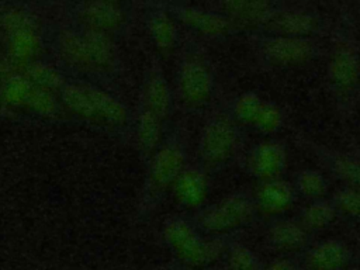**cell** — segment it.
I'll use <instances>...</instances> for the list:
<instances>
[{
	"mask_svg": "<svg viewBox=\"0 0 360 270\" xmlns=\"http://www.w3.org/2000/svg\"><path fill=\"white\" fill-rule=\"evenodd\" d=\"M63 104L75 114L107 125L127 122L125 107L111 94L87 84H69L62 89Z\"/></svg>",
	"mask_w": 360,
	"mask_h": 270,
	"instance_id": "6da1fadb",
	"label": "cell"
},
{
	"mask_svg": "<svg viewBox=\"0 0 360 270\" xmlns=\"http://www.w3.org/2000/svg\"><path fill=\"white\" fill-rule=\"evenodd\" d=\"M238 146V131L233 122L225 117L211 118L200 138V156L205 166L219 167L235 153Z\"/></svg>",
	"mask_w": 360,
	"mask_h": 270,
	"instance_id": "7a4b0ae2",
	"label": "cell"
},
{
	"mask_svg": "<svg viewBox=\"0 0 360 270\" xmlns=\"http://www.w3.org/2000/svg\"><path fill=\"white\" fill-rule=\"evenodd\" d=\"M255 200L245 194H232L202 212L201 222L210 231H228L249 222L255 215Z\"/></svg>",
	"mask_w": 360,
	"mask_h": 270,
	"instance_id": "3957f363",
	"label": "cell"
},
{
	"mask_svg": "<svg viewBox=\"0 0 360 270\" xmlns=\"http://www.w3.org/2000/svg\"><path fill=\"white\" fill-rule=\"evenodd\" d=\"M287 166V152L277 141H264L252 148L246 167L259 181L281 177Z\"/></svg>",
	"mask_w": 360,
	"mask_h": 270,
	"instance_id": "277c9868",
	"label": "cell"
},
{
	"mask_svg": "<svg viewBox=\"0 0 360 270\" xmlns=\"http://www.w3.org/2000/svg\"><path fill=\"white\" fill-rule=\"evenodd\" d=\"M214 80L208 69L198 62H188L181 68L179 90L183 103L191 108L204 107L212 94Z\"/></svg>",
	"mask_w": 360,
	"mask_h": 270,
	"instance_id": "5b68a950",
	"label": "cell"
},
{
	"mask_svg": "<svg viewBox=\"0 0 360 270\" xmlns=\"http://www.w3.org/2000/svg\"><path fill=\"white\" fill-rule=\"evenodd\" d=\"M263 53L274 65L291 66L309 60L314 55V46L302 37L281 35L266 39Z\"/></svg>",
	"mask_w": 360,
	"mask_h": 270,
	"instance_id": "8992f818",
	"label": "cell"
},
{
	"mask_svg": "<svg viewBox=\"0 0 360 270\" xmlns=\"http://www.w3.org/2000/svg\"><path fill=\"white\" fill-rule=\"evenodd\" d=\"M295 194L297 191L294 184L283 180L281 177L259 181L255 205L256 210H260L267 215H277L291 207Z\"/></svg>",
	"mask_w": 360,
	"mask_h": 270,
	"instance_id": "52a82bcc",
	"label": "cell"
},
{
	"mask_svg": "<svg viewBox=\"0 0 360 270\" xmlns=\"http://www.w3.org/2000/svg\"><path fill=\"white\" fill-rule=\"evenodd\" d=\"M184 170V153L177 143H167L160 148L150 166V181L156 188H166L174 183Z\"/></svg>",
	"mask_w": 360,
	"mask_h": 270,
	"instance_id": "ba28073f",
	"label": "cell"
},
{
	"mask_svg": "<svg viewBox=\"0 0 360 270\" xmlns=\"http://www.w3.org/2000/svg\"><path fill=\"white\" fill-rule=\"evenodd\" d=\"M360 76V62L350 51H339L329 65V80L339 91H349Z\"/></svg>",
	"mask_w": 360,
	"mask_h": 270,
	"instance_id": "9c48e42d",
	"label": "cell"
},
{
	"mask_svg": "<svg viewBox=\"0 0 360 270\" xmlns=\"http://www.w3.org/2000/svg\"><path fill=\"white\" fill-rule=\"evenodd\" d=\"M269 240L280 250H300L307 243V228L292 221H278L270 228Z\"/></svg>",
	"mask_w": 360,
	"mask_h": 270,
	"instance_id": "30bf717a",
	"label": "cell"
},
{
	"mask_svg": "<svg viewBox=\"0 0 360 270\" xmlns=\"http://www.w3.org/2000/svg\"><path fill=\"white\" fill-rule=\"evenodd\" d=\"M176 191L187 205H198L207 194V180L195 169H184L176 179Z\"/></svg>",
	"mask_w": 360,
	"mask_h": 270,
	"instance_id": "8fae6325",
	"label": "cell"
},
{
	"mask_svg": "<svg viewBox=\"0 0 360 270\" xmlns=\"http://www.w3.org/2000/svg\"><path fill=\"white\" fill-rule=\"evenodd\" d=\"M347 257V252L339 242H323L308 256L312 270H339Z\"/></svg>",
	"mask_w": 360,
	"mask_h": 270,
	"instance_id": "7c38bea8",
	"label": "cell"
},
{
	"mask_svg": "<svg viewBox=\"0 0 360 270\" xmlns=\"http://www.w3.org/2000/svg\"><path fill=\"white\" fill-rule=\"evenodd\" d=\"M145 103L146 110L152 111L160 118H165L170 111V90L166 80L162 76H153L148 79L145 86Z\"/></svg>",
	"mask_w": 360,
	"mask_h": 270,
	"instance_id": "4fadbf2b",
	"label": "cell"
},
{
	"mask_svg": "<svg viewBox=\"0 0 360 270\" xmlns=\"http://www.w3.org/2000/svg\"><path fill=\"white\" fill-rule=\"evenodd\" d=\"M160 121L162 118L149 110H145L139 115L136 136L138 143L143 152H153L159 146L162 135Z\"/></svg>",
	"mask_w": 360,
	"mask_h": 270,
	"instance_id": "5bb4252c",
	"label": "cell"
},
{
	"mask_svg": "<svg viewBox=\"0 0 360 270\" xmlns=\"http://www.w3.org/2000/svg\"><path fill=\"white\" fill-rule=\"evenodd\" d=\"M292 184L297 193L311 200L323 198L329 188L323 174L314 169H304L298 172Z\"/></svg>",
	"mask_w": 360,
	"mask_h": 270,
	"instance_id": "9a60e30c",
	"label": "cell"
},
{
	"mask_svg": "<svg viewBox=\"0 0 360 270\" xmlns=\"http://www.w3.org/2000/svg\"><path fill=\"white\" fill-rule=\"evenodd\" d=\"M338 210L333 202L323 198L314 200L304 211L301 217V224L309 229L326 228L336 217Z\"/></svg>",
	"mask_w": 360,
	"mask_h": 270,
	"instance_id": "2e32d148",
	"label": "cell"
},
{
	"mask_svg": "<svg viewBox=\"0 0 360 270\" xmlns=\"http://www.w3.org/2000/svg\"><path fill=\"white\" fill-rule=\"evenodd\" d=\"M325 160L328 162L330 170L345 179L350 187L360 191V160L350 159L339 153H325Z\"/></svg>",
	"mask_w": 360,
	"mask_h": 270,
	"instance_id": "e0dca14e",
	"label": "cell"
},
{
	"mask_svg": "<svg viewBox=\"0 0 360 270\" xmlns=\"http://www.w3.org/2000/svg\"><path fill=\"white\" fill-rule=\"evenodd\" d=\"M278 30L290 37H302L312 32L316 21L312 15L305 13H285L276 21Z\"/></svg>",
	"mask_w": 360,
	"mask_h": 270,
	"instance_id": "ac0fdd59",
	"label": "cell"
},
{
	"mask_svg": "<svg viewBox=\"0 0 360 270\" xmlns=\"http://www.w3.org/2000/svg\"><path fill=\"white\" fill-rule=\"evenodd\" d=\"M253 128L263 134H274L283 127V112L280 107L271 101L263 100V104L252 124Z\"/></svg>",
	"mask_w": 360,
	"mask_h": 270,
	"instance_id": "d6986e66",
	"label": "cell"
},
{
	"mask_svg": "<svg viewBox=\"0 0 360 270\" xmlns=\"http://www.w3.org/2000/svg\"><path fill=\"white\" fill-rule=\"evenodd\" d=\"M262 104L263 98H260L257 94L245 93L235 101V115L240 122L252 125Z\"/></svg>",
	"mask_w": 360,
	"mask_h": 270,
	"instance_id": "ffe728a7",
	"label": "cell"
},
{
	"mask_svg": "<svg viewBox=\"0 0 360 270\" xmlns=\"http://www.w3.org/2000/svg\"><path fill=\"white\" fill-rule=\"evenodd\" d=\"M333 204L338 211H342L346 215L360 218V191L347 186L335 194Z\"/></svg>",
	"mask_w": 360,
	"mask_h": 270,
	"instance_id": "44dd1931",
	"label": "cell"
},
{
	"mask_svg": "<svg viewBox=\"0 0 360 270\" xmlns=\"http://www.w3.org/2000/svg\"><path fill=\"white\" fill-rule=\"evenodd\" d=\"M28 80L39 89L52 91L62 87L60 76L46 66H32L28 70Z\"/></svg>",
	"mask_w": 360,
	"mask_h": 270,
	"instance_id": "7402d4cb",
	"label": "cell"
},
{
	"mask_svg": "<svg viewBox=\"0 0 360 270\" xmlns=\"http://www.w3.org/2000/svg\"><path fill=\"white\" fill-rule=\"evenodd\" d=\"M32 89V83L24 77L7 79L3 98L10 104H25Z\"/></svg>",
	"mask_w": 360,
	"mask_h": 270,
	"instance_id": "603a6c76",
	"label": "cell"
},
{
	"mask_svg": "<svg viewBox=\"0 0 360 270\" xmlns=\"http://www.w3.org/2000/svg\"><path fill=\"white\" fill-rule=\"evenodd\" d=\"M27 105H30L32 110L41 114H53L56 111V101L51 91L35 87L32 84V89L30 91V96L27 98Z\"/></svg>",
	"mask_w": 360,
	"mask_h": 270,
	"instance_id": "cb8c5ba5",
	"label": "cell"
},
{
	"mask_svg": "<svg viewBox=\"0 0 360 270\" xmlns=\"http://www.w3.org/2000/svg\"><path fill=\"white\" fill-rule=\"evenodd\" d=\"M232 263L238 270H257V260L256 257L246 249H236L232 255Z\"/></svg>",
	"mask_w": 360,
	"mask_h": 270,
	"instance_id": "d4e9b609",
	"label": "cell"
},
{
	"mask_svg": "<svg viewBox=\"0 0 360 270\" xmlns=\"http://www.w3.org/2000/svg\"><path fill=\"white\" fill-rule=\"evenodd\" d=\"M269 270H297V269L288 262H277Z\"/></svg>",
	"mask_w": 360,
	"mask_h": 270,
	"instance_id": "484cf974",
	"label": "cell"
},
{
	"mask_svg": "<svg viewBox=\"0 0 360 270\" xmlns=\"http://www.w3.org/2000/svg\"><path fill=\"white\" fill-rule=\"evenodd\" d=\"M233 7H242L246 4V0H226Z\"/></svg>",
	"mask_w": 360,
	"mask_h": 270,
	"instance_id": "4316f807",
	"label": "cell"
},
{
	"mask_svg": "<svg viewBox=\"0 0 360 270\" xmlns=\"http://www.w3.org/2000/svg\"><path fill=\"white\" fill-rule=\"evenodd\" d=\"M4 103H6V101H4V98H3V96H0V111H1V110H3V108H4Z\"/></svg>",
	"mask_w": 360,
	"mask_h": 270,
	"instance_id": "83f0119b",
	"label": "cell"
},
{
	"mask_svg": "<svg viewBox=\"0 0 360 270\" xmlns=\"http://www.w3.org/2000/svg\"><path fill=\"white\" fill-rule=\"evenodd\" d=\"M4 73H6V69H4L3 65H0V77H1Z\"/></svg>",
	"mask_w": 360,
	"mask_h": 270,
	"instance_id": "f1b7e54d",
	"label": "cell"
},
{
	"mask_svg": "<svg viewBox=\"0 0 360 270\" xmlns=\"http://www.w3.org/2000/svg\"><path fill=\"white\" fill-rule=\"evenodd\" d=\"M255 1H262V0H255Z\"/></svg>",
	"mask_w": 360,
	"mask_h": 270,
	"instance_id": "f546056e",
	"label": "cell"
},
{
	"mask_svg": "<svg viewBox=\"0 0 360 270\" xmlns=\"http://www.w3.org/2000/svg\"><path fill=\"white\" fill-rule=\"evenodd\" d=\"M359 150H360V146H359Z\"/></svg>",
	"mask_w": 360,
	"mask_h": 270,
	"instance_id": "4dcf8cb0",
	"label": "cell"
}]
</instances>
